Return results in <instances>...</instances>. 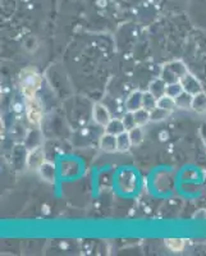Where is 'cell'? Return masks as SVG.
I'll use <instances>...</instances> for the list:
<instances>
[{
	"mask_svg": "<svg viewBox=\"0 0 206 256\" xmlns=\"http://www.w3.org/2000/svg\"><path fill=\"white\" fill-rule=\"evenodd\" d=\"M41 86V77L35 70H24L20 78V88L22 92L26 98H32L36 96V92L38 91Z\"/></svg>",
	"mask_w": 206,
	"mask_h": 256,
	"instance_id": "1",
	"label": "cell"
},
{
	"mask_svg": "<svg viewBox=\"0 0 206 256\" xmlns=\"http://www.w3.org/2000/svg\"><path fill=\"white\" fill-rule=\"evenodd\" d=\"M187 67L180 60L170 62V63L166 64L162 67V78L166 82V84H174V82H180L186 73Z\"/></svg>",
	"mask_w": 206,
	"mask_h": 256,
	"instance_id": "2",
	"label": "cell"
},
{
	"mask_svg": "<svg viewBox=\"0 0 206 256\" xmlns=\"http://www.w3.org/2000/svg\"><path fill=\"white\" fill-rule=\"evenodd\" d=\"M26 108L30 123H32L34 126L40 124L41 120H42V105H41L40 100L36 96L26 98Z\"/></svg>",
	"mask_w": 206,
	"mask_h": 256,
	"instance_id": "3",
	"label": "cell"
},
{
	"mask_svg": "<svg viewBox=\"0 0 206 256\" xmlns=\"http://www.w3.org/2000/svg\"><path fill=\"white\" fill-rule=\"evenodd\" d=\"M27 166L30 169H38L42 164L46 162L45 160V152H44V148H41V146H38L35 148H31L27 155Z\"/></svg>",
	"mask_w": 206,
	"mask_h": 256,
	"instance_id": "4",
	"label": "cell"
},
{
	"mask_svg": "<svg viewBox=\"0 0 206 256\" xmlns=\"http://www.w3.org/2000/svg\"><path fill=\"white\" fill-rule=\"evenodd\" d=\"M180 82L182 84L183 90L192 94V95H196V94L202 91V86H201V84L198 82V80L190 72H187L186 74L180 78Z\"/></svg>",
	"mask_w": 206,
	"mask_h": 256,
	"instance_id": "5",
	"label": "cell"
},
{
	"mask_svg": "<svg viewBox=\"0 0 206 256\" xmlns=\"http://www.w3.org/2000/svg\"><path fill=\"white\" fill-rule=\"evenodd\" d=\"M92 116H94V120H95L98 124L102 126V127H105V126L110 122V120H112L110 113H109V110H108L106 106L102 104H95V106H94Z\"/></svg>",
	"mask_w": 206,
	"mask_h": 256,
	"instance_id": "6",
	"label": "cell"
},
{
	"mask_svg": "<svg viewBox=\"0 0 206 256\" xmlns=\"http://www.w3.org/2000/svg\"><path fill=\"white\" fill-rule=\"evenodd\" d=\"M142 96L141 91H134L126 100V109L127 112H136L142 108Z\"/></svg>",
	"mask_w": 206,
	"mask_h": 256,
	"instance_id": "7",
	"label": "cell"
},
{
	"mask_svg": "<svg viewBox=\"0 0 206 256\" xmlns=\"http://www.w3.org/2000/svg\"><path fill=\"white\" fill-rule=\"evenodd\" d=\"M100 148L105 152H118V146H116V136L105 132L104 136L100 138Z\"/></svg>",
	"mask_w": 206,
	"mask_h": 256,
	"instance_id": "8",
	"label": "cell"
},
{
	"mask_svg": "<svg viewBox=\"0 0 206 256\" xmlns=\"http://www.w3.org/2000/svg\"><path fill=\"white\" fill-rule=\"evenodd\" d=\"M166 84H168L160 77V78H156L151 82L150 86H148V91H150L156 99H160L162 96H164L166 94Z\"/></svg>",
	"mask_w": 206,
	"mask_h": 256,
	"instance_id": "9",
	"label": "cell"
},
{
	"mask_svg": "<svg viewBox=\"0 0 206 256\" xmlns=\"http://www.w3.org/2000/svg\"><path fill=\"white\" fill-rule=\"evenodd\" d=\"M124 131H126V127H124V124H123L122 120L112 118L110 122L105 126V132H106V134H114V136H118V134H120L122 132H124Z\"/></svg>",
	"mask_w": 206,
	"mask_h": 256,
	"instance_id": "10",
	"label": "cell"
},
{
	"mask_svg": "<svg viewBox=\"0 0 206 256\" xmlns=\"http://www.w3.org/2000/svg\"><path fill=\"white\" fill-rule=\"evenodd\" d=\"M191 109H194L196 113H205L206 112V94L204 91L194 95L192 99Z\"/></svg>",
	"mask_w": 206,
	"mask_h": 256,
	"instance_id": "11",
	"label": "cell"
},
{
	"mask_svg": "<svg viewBox=\"0 0 206 256\" xmlns=\"http://www.w3.org/2000/svg\"><path fill=\"white\" fill-rule=\"evenodd\" d=\"M38 172H40L41 177L44 178L45 180H48V182H54V180H56V168H54V166L52 163L45 162L38 168Z\"/></svg>",
	"mask_w": 206,
	"mask_h": 256,
	"instance_id": "12",
	"label": "cell"
},
{
	"mask_svg": "<svg viewBox=\"0 0 206 256\" xmlns=\"http://www.w3.org/2000/svg\"><path fill=\"white\" fill-rule=\"evenodd\" d=\"M192 99H194V95L183 90L182 92H180V95L176 98V104H177V108H182V109L191 108Z\"/></svg>",
	"mask_w": 206,
	"mask_h": 256,
	"instance_id": "13",
	"label": "cell"
},
{
	"mask_svg": "<svg viewBox=\"0 0 206 256\" xmlns=\"http://www.w3.org/2000/svg\"><path fill=\"white\" fill-rule=\"evenodd\" d=\"M131 145L132 142H131V138H130V134H128V131L122 132V134L116 136V146H118V152H127L128 148H131Z\"/></svg>",
	"mask_w": 206,
	"mask_h": 256,
	"instance_id": "14",
	"label": "cell"
},
{
	"mask_svg": "<svg viewBox=\"0 0 206 256\" xmlns=\"http://www.w3.org/2000/svg\"><path fill=\"white\" fill-rule=\"evenodd\" d=\"M158 106L162 109H166L168 112H173L176 108H177V104H176V99L172 98L169 95L162 96L160 99H158Z\"/></svg>",
	"mask_w": 206,
	"mask_h": 256,
	"instance_id": "15",
	"label": "cell"
},
{
	"mask_svg": "<svg viewBox=\"0 0 206 256\" xmlns=\"http://www.w3.org/2000/svg\"><path fill=\"white\" fill-rule=\"evenodd\" d=\"M128 134H130V138H131L132 145L134 146L140 145V144L144 141V138H145V134H144V130L141 126H136V127H134L132 130L128 131Z\"/></svg>",
	"mask_w": 206,
	"mask_h": 256,
	"instance_id": "16",
	"label": "cell"
},
{
	"mask_svg": "<svg viewBox=\"0 0 206 256\" xmlns=\"http://www.w3.org/2000/svg\"><path fill=\"white\" fill-rule=\"evenodd\" d=\"M134 120H136V124L137 126H144L148 122H150V112L145 108H141L138 110L134 112Z\"/></svg>",
	"mask_w": 206,
	"mask_h": 256,
	"instance_id": "17",
	"label": "cell"
},
{
	"mask_svg": "<svg viewBox=\"0 0 206 256\" xmlns=\"http://www.w3.org/2000/svg\"><path fill=\"white\" fill-rule=\"evenodd\" d=\"M156 106H158V99H156V98H155V96L152 95L150 91H148V92H144L142 108L148 109V112H151V110H154Z\"/></svg>",
	"mask_w": 206,
	"mask_h": 256,
	"instance_id": "18",
	"label": "cell"
},
{
	"mask_svg": "<svg viewBox=\"0 0 206 256\" xmlns=\"http://www.w3.org/2000/svg\"><path fill=\"white\" fill-rule=\"evenodd\" d=\"M169 114H170V112L156 106L154 110L150 112V120H152V122H160V120H164L166 118H168Z\"/></svg>",
	"mask_w": 206,
	"mask_h": 256,
	"instance_id": "19",
	"label": "cell"
},
{
	"mask_svg": "<svg viewBox=\"0 0 206 256\" xmlns=\"http://www.w3.org/2000/svg\"><path fill=\"white\" fill-rule=\"evenodd\" d=\"M166 248L174 252H180L184 248V240L180 238H169L166 240Z\"/></svg>",
	"mask_w": 206,
	"mask_h": 256,
	"instance_id": "20",
	"label": "cell"
},
{
	"mask_svg": "<svg viewBox=\"0 0 206 256\" xmlns=\"http://www.w3.org/2000/svg\"><path fill=\"white\" fill-rule=\"evenodd\" d=\"M183 91V86L180 82H174V84H166V95L172 96V98H177L180 92Z\"/></svg>",
	"mask_w": 206,
	"mask_h": 256,
	"instance_id": "21",
	"label": "cell"
},
{
	"mask_svg": "<svg viewBox=\"0 0 206 256\" xmlns=\"http://www.w3.org/2000/svg\"><path fill=\"white\" fill-rule=\"evenodd\" d=\"M123 120V124L126 127V131H130L132 130L134 127H136V120H134V112H127L124 114V116L122 118Z\"/></svg>",
	"mask_w": 206,
	"mask_h": 256,
	"instance_id": "22",
	"label": "cell"
}]
</instances>
